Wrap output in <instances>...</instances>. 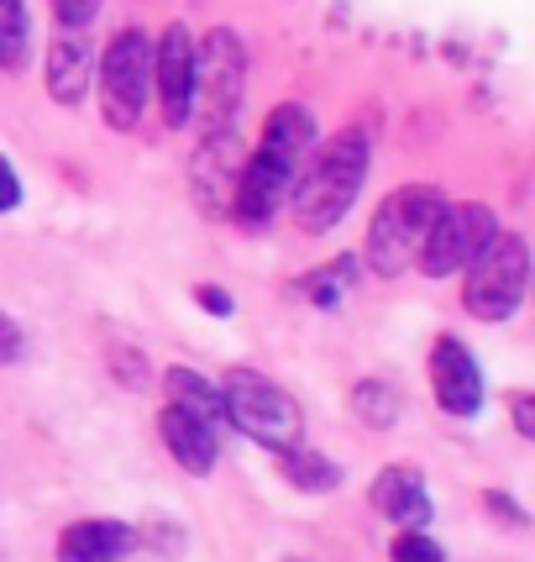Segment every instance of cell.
<instances>
[{"label": "cell", "instance_id": "obj_1", "mask_svg": "<svg viewBox=\"0 0 535 562\" xmlns=\"http://www.w3.org/2000/svg\"><path fill=\"white\" fill-rule=\"evenodd\" d=\"M316 143V122L305 105H273L263 122V137L258 147L242 158V173H237V195H231V216L242 226H268V221L284 211L294 179H299V164Z\"/></svg>", "mask_w": 535, "mask_h": 562}, {"label": "cell", "instance_id": "obj_2", "mask_svg": "<svg viewBox=\"0 0 535 562\" xmlns=\"http://www.w3.org/2000/svg\"><path fill=\"white\" fill-rule=\"evenodd\" d=\"M367 169H373V137L363 126H341L337 137H326V147L316 158L299 164V179L289 190L299 232H310V237L337 232L346 221V211L357 205V195H363Z\"/></svg>", "mask_w": 535, "mask_h": 562}, {"label": "cell", "instance_id": "obj_3", "mask_svg": "<svg viewBox=\"0 0 535 562\" xmlns=\"http://www.w3.org/2000/svg\"><path fill=\"white\" fill-rule=\"evenodd\" d=\"M441 205H446V195L436 184H399V190H389L378 200L373 221H367V243H363L367 269L378 279H399L414 263V252L425 243L431 221L441 216Z\"/></svg>", "mask_w": 535, "mask_h": 562}, {"label": "cell", "instance_id": "obj_4", "mask_svg": "<svg viewBox=\"0 0 535 562\" xmlns=\"http://www.w3.org/2000/svg\"><path fill=\"white\" fill-rule=\"evenodd\" d=\"M220 411L226 420L252 437L268 452H284V447H299V431H305V416L294 405V394H284L273 379L252 373V368H231L226 384H220Z\"/></svg>", "mask_w": 535, "mask_h": 562}, {"label": "cell", "instance_id": "obj_5", "mask_svg": "<svg viewBox=\"0 0 535 562\" xmlns=\"http://www.w3.org/2000/svg\"><path fill=\"white\" fill-rule=\"evenodd\" d=\"M463 279V305L478 321H510L525 305V284H531V243L520 232H499L493 243L467 263Z\"/></svg>", "mask_w": 535, "mask_h": 562}, {"label": "cell", "instance_id": "obj_6", "mask_svg": "<svg viewBox=\"0 0 535 562\" xmlns=\"http://www.w3.org/2000/svg\"><path fill=\"white\" fill-rule=\"evenodd\" d=\"M100 116L111 132H132L152 100V37L126 26L100 53Z\"/></svg>", "mask_w": 535, "mask_h": 562}, {"label": "cell", "instance_id": "obj_7", "mask_svg": "<svg viewBox=\"0 0 535 562\" xmlns=\"http://www.w3.org/2000/svg\"><path fill=\"white\" fill-rule=\"evenodd\" d=\"M247 95V48L237 32L216 26L205 37L195 58V111H200V137L205 132H237Z\"/></svg>", "mask_w": 535, "mask_h": 562}, {"label": "cell", "instance_id": "obj_8", "mask_svg": "<svg viewBox=\"0 0 535 562\" xmlns=\"http://www.w3.org/2000/svg\"><path fill=\"white\" fill-rule=\"evenodd\" d=\"M493 237H499L493 205H478V200H457V205H452V200H446L441 216L431 221L420 252H414V263H420L425 279H446V273H463Z\"/></svg>", "mask_w": 535, "mask_h": 562}, {"label": "cell", "instance_id": "obj_9", "mask_svg": "<svg viewBox=\"0 0 535 562\" xmlns=\"http://www.w3.org/2000/svg\"><path fill=\"white\" fill-rule=\"evenodd\" d=\"M195 58H200V48L184 22H173L152 43V90H158V111H163L169 126L195 122Z\"/></svg>", "mask_w": 535, "mask_h": 562}, {"label": "cell", "instance_id": "obj_10", "mask_svg": "<svg viewBox=\"0 0 535 562\" xmlns=\"http://www.w3.org/2000/svg\"><path fill=\"white\" fill-rule=\"evenodd\" d=\"M237 173H242V137L237 132H205L190 158V190L205 216H231L237 195Z\"/></svg>", "mask_w": 535, "mask_h": 562}, {"label": "cell", "instance_id": "obj_11", "mask_svg": "<svg viewBox=\"0 0 535 562\" xmlns=\"http://www.w3.org/2000/svg\"><path fill=\"white\" fill-rule=\"evenodd\" d=\"M431 390H436V405L446 416H478L483 411V373H478V358L467 352V342L441 337L431 347Z\"/></svg>", "mask_w": 535, "mask_h": 562}, {"label": "cell", "instance_id": "obj_12", "mask_svg": "<svg viewBox=\"0 0 535 562\" xmlns=\"http://www.w3.org/2000/svg\"><path fill=\"white\" fill-rule=\"evenodd\" d=\"M373 505H378V515H389L399 531H420V526L431 520L425 479H420V468H410V463H394L373 479Z\"/></svg>", "mask_w": 535, "mask_h": 562}, {"label": "cell", "instance_id": "obj_13", "mask_svg": "<svg viewBox=\"0 0 535 562\" xmlns=\"http://www.w3.org/2000/svg\"><path fill=\"white\" fill-rule=\"evenodd\" d=\"M95 79V53H90V37L84 32H64L48 43V95L58 105H79L84 90Z\"/></svg>", "mask_w": 535, "mask_h": 562}, {"label": "cell", "instance_id": "obj_14", "mask_svg": "<svg viewBox=\"0 0 535 562\" xmlns=\"http://www.w3.org/2000/svg\"><path fill=\"white\" fill-rule=\"evenodd\" d=\"M158 437L173 452V463L184 473H210L216 468V426H205L200 416L179 411V405H163L158 411Z\"/></svg>", "mask_w": 535, "mask_h": 562}, {"label": "cell", "instance_id": "obj_15", "mask_svg": "<svg viewBox=\"0 0 535 562\" xmlns=\"http://www.w3.org/2000/svg\"><path fill=\"white\" fill-rule=\"evenodd\" d=\"M132 541L137 537L122 520H73L58 537V562H122Z\"/></svg>", "mask_w": 535, "mask_h": 562}, {"label": "cell", "instance_id": "obj_16", "mask_svg": "<svg viewBox=\"0 0 535 562\" xmlns=\"http://www.w3.org/2000/svg\"><path fill=\"white\" fill-rule=\"evenodd\" d=\"M163 390H169V405H179V411H190V416H200L205 426H216L226 420V411H220V390L205 379V373H195V368H169L163 373Z\"/></svg>", "mask_w": 535, "mask_h": 562}, {"label": "cell", "instance_id": "obj_17", "mask_svg": "<svg viewBox=\"0 0 535 562\" xmlns=\"http://www.w3.org/2000/svg\"><path fill=\"white\" fill-rule=\"evenodd\" d=\"M278 463H284V479L305 494H326L341 484V468L331 458H320V452H305V447H284Z\"/></svg>", "mask_w": 535, "mask_h": 562}, {"label": "cell", "instance_id": "obj_18", "mask_svg": "<svg viewBox=\"0 0 535 562\" xmlns=\"http://www.w3.org/2000/svg\"><path fill=\"white\" fill-rule=\"evenodd\" d=\"M26 5L22 0H0V69H22L26 64Z\"/></svg>", "mask_w": 535, "mask_h": 562}, {"label": "cell", "instance_id": "obj_19", "mask_svg": "<svg viewBox=\"0 0 535 562\" xmlns=\"http://www.w3.org/2000/svg\"><path fill=\"white\" fill-rule=\"evenodd\" d=\"M352 258H337V269H320V273H310V279H305V290L316 294V305L320 311H331V305H337V294L346 290V284H352Z\"/></svg>", "mask_w": 535, "mask_h": 562}, {"label": "cell", "instance_id": "obj_20", "mask_svg": "<svg viewBox=\"0 0 535 562\" xmlns=\"http://www.w3.org/2000/svg\"><path fill=\"white\" fill-rule=\"evenodd\" d=\"M352 405H357V416H367L373 426H389L394 420V390L389 384H357Z\"/></svg>", "mask_w": 535, "mask_h": 562}, {"label": "cell", "instance_id": "obj_21", "mask_svg": "<svg viewBox=\"0 0 535 562\" xmlns=\"http://www.w3.org/2000/svg\"><path fill=\"white\" fill-rule=\"evenodd\" d=\"M389 562H446V558H441V547L425 531H399L389 547Z\"/></svg>", "mask_w": 535, "mask_h": 562}, {"label": "cell", "instance_id": "obj_22", "mask_svg": "<svg viewBox=\"0 0 535 562\" xmlns=\"http://www.w3.org/2000/svg\"><path fill=\"white\" fill-rule=\"evenodd\" d=\"M48 5H53V22L64 32H84L100 16V0H48Z\"/></svg>", "mask_w": 535, "mask_h": 562}, {"label": "cell", "instance_id": "obj_23", "mask_svg": "<svg viewBox=\"0 0 535 562\" xmlns=\"http://www.w3.org/2000/svg\"><path fill=\"white\" fill-rule=\"evenodd\" d=\"M22 352H26V331L0 311V363H22Z\"/></svg>", "mask_w": 535, "mask_h": 562}, {"label": "cell", "instance_id": "obj_24", "mask_svg": "<svg viewBox=\"0 0 535 562\" xmlns=\"http://www.w3.org/2000/svg\"><path fill=\"white\" fill-rule=\"evenodd\" d=\"M22 205V179H16V169L0 158V211H16Z\"/></svg>", "mask_w": 535, "mask_h": 562}, {"label": "cell", "instance_id": "obj_25", "mask_svg": "<svg viewBox=\"0 0 535 562\" xmlns=\"http://www.w3.org/2000/svg\"><path fill=\"white\" fill-rule=\"evenodd\" d=\"M514 431H520V437H535V405H531V394H520V400H514Z\"/></svg>", "mask_w": 535, "mask_h": 562}, {"label": "cell", "instance_id": "obj_26", "mask_svg": "<svg viewBox=\"0 0 535 562\" xmlns=\"http://www.w3.org/2000/svg\"><path fill=\"white\" fill-rule=\"evenodd\" d=\"M200 300H205V311H210V316H231V300H226L220 290H200Z\"/></svg>", "mask_w": 535, "mask_h": 562}, {"label": "cell", "instance_id": "obj_27", "mask_svg": "<svg viewBox=\"0 0 535 562\" xmlns=\"http://www.w3.org/2000/svg\"><path fill=\"white\" fill-rule=\"evenodd\" d=\"M289 562H299V558H289Z\"/></svg>", "mask_w": 535, "mask_h": 562}]
</instances>
